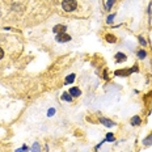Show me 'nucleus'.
I'll use <instances>...</instances> for the list:
<instances>
[{
	"label": "nucleus",
	"mask_w": 152,
	"mask_h": 152,
	"mask_svg": "<svg viewBox=\"0 0 152 152\" xmlns=\"http://www.w3.org/2000/svg\"><path fill=\"white\" fill-rule=\"evenodd\" d=\"M75 80V75L71 73V75H68L67 78H66V84H71V83Z\"/></svg>",
	"instance_id": "9"
},
{
	"label": "nucleus",
	"mask_w": 152,
	"mask_h": 152,
	"mask_svg": "<svg viewBox=\"0 0 152 152\" xmlns=\"http://www.w3.org/2000/svg\"><path fill=\"white\" fill-rule=\"evenodd\" d=\"M139 41H140V43L143 45V46H146V41H144L143 37H139Z\"/></svg>",
	"instance_id": "16"
},
{
	"label": "nucleus",
	"mask_w": 152,
	"mask_h": 152,
	"mask_svg": "<svg viewBox=\"0 0 152 152\" xmlns=\"http://www.w3.org/2000/svg\"><path fill=\"white\" fill-rule=\"evenodd\" d=\"M131 125H132V126H138V125H140V118H139L138 116L132 117V119H131Z\"/></svg>",
	"instance_id": "6"
},
{
	"label": "nucleus",
	"mask_w": 152,
	"mask_h": 152,
	"mask_svg": "<svg viewBox=\"0 0 152 152\" xmlns=\"http://www.w3.org/2000/svg\"><path fill=\"white\" fill-rule=\"evenodd\" d=\"M3 56H4V51H3L2 49H0V59H2Z\"/></svg>",
	"instance_id": "19"
},
{
	"label": "nucleus",
	"mask_w": 152,
	"mask_h": 152,
	"mask_svg": "<svg viewBox=\"0 0 152 152\" xmlns=\"http://www.w3.org/2000/svg\"><path fill=\"white\" fill-rule=\"evenodd\" d=\"M116 59H117V62H125V60H126V55L122 54V52H118V54L116 55Z\"/></svg>",
	"instance_id": "5"
},
{
	"label": "nucleus",
	"mask_w": 152,
	"mask_h": 152,
	"mask_svg": "<svg viewBox=\"0 0 152 152\" xmlns=\"http://www.w3.org/2000/svg\"><path fill=\"white\" fill-rule=\"evenodd\" d=\"M55 113V110L54 109H51V110H49V116H52V114Z\"/></svg>",
	"instance_id": "18"
},
{
	"label": "nucleus",
	"mask_w": 152,
	"mask_h": 152,
	"mask_svg": "<svg viewBox=\"0 0 152 152\" xmlns=\"http://www.w3.org/2000/svg\"><path fill=\"white\" fill-rule=\"evenodd\" d=\"M100 121L105 125V126H114V122H111V121H109V119H106V118H100Z\"/></svg>",
	"instance_id": "7"
},
{
	"label": "nucleus",
	"mask_w": 152,
	"mask_h": 152,
	"mask_svg": "<svg viewBox=\"0 0 152 152\" xmlns=\"http://www.w3.org/2000/svg\"><path fill=\"white\" fill-rule=\"evenodd\" d=\"M68 93H70L72 97H78V96H80V93H81V92H80V89H79V88H72Z\"/></svg>",
	"instance_id": "4"
},
{
	"label": "nucleus",
	"mask_w": 152,
	"mask_h": 152,
	"mask_svg": "<svg viewBox=\"0 0 152 152\" xmlns=\"http://www.w3.org/2000/svg\"><path fill=\"white\" fill-rule=\"evenodd\" d=\"M76 5H78V3H76V0H63L62 2V7L63 9L66 12H72L76 9Z\"/></svg>",
	"instance_id": "1"
},
{
	"label": "nucleus",
	"mask_w": 152,
	"mask_h": 152,
	"mask_svg": "<svg viewBox=\"0 0 152 152\" xmlns=\"http://www.w3.org/2000/svg\"><path fill=\"white\" fill-rule=\"evenodd\" d=\"M33 151H35V152H40V147H38V143H35L34 146H33Z\"/></svg>",
	"instance_id": "15"
},
{
	"label": "nucleus",
	"mask_w": 152,
	"mask_h": 152,
	"mask_svg": "<svg viewBox=\"0 0 152 152\" xmlns=\"http://www.w3.org/2000/svg\"><path fill=\"white\" fill-rule=\"evenodd\" d=\"M113 138H114L113 134H108V135H106V140H110V142H111V140H114Z\"/></svg>",
	"instance_id": "14"
},
{
	"label": "nucleus",
	"mask_w": 152,
	"mask_h": 152,
	"mask_svg": "<svg viewBox=\"0 0 152 152\" xmlns=\"http://www.w3.org/2000/svg\"><path fill=\"white\" fill-rule=\"evenodd\" d=\"M106 41H108V42H116V37H113L111 34H108V35H106Z\"/></svg>",
	"instance_id": "12"
},
{
	"label": "nucleus",
	"mask_w": 152,
	"mask_h": 152,
	"mask_svg": "<svg viewBox=\"0 0 152 152\" xmlns=\"http://www.w3.org/2000/svg\"><path fill=\"white\" fill-rule=\"evenodd\" d=\"M66 25H55L54 29H52V32L55 34H62V33H66Z\"/></svg>",
	"instance_id": "3"
},
{
	"label": "nucleus",
	"mask_w": 152,
	"mask_h": 152,
	"mask_svg": "<svg viewBox=\"0 0 152 152\" xmlns=\"http://www.w3.org/2000/svg\"><path fill=\"white\" fill-rule=\"evenodd\" d=\"M62 100H64V101H71V100H72V96L68 93V92H64V93L62 94Z\"/></svg>",
	"instance_id": "8"
},
{
	"label": "nucleus",
	"mask_w": 152,
	"mask_h": 152,
	"mask_svg": "<svg viewBox=\"0 0 152 152\" xmlns=\"http://www.w3.org/2000/svg\"><path fill=\"white\" fill-rule=\"evenodd\" d=\"M113 18H114V14H110V16L108 17V22H111V21H113Z\"/></svg>",
	"instance_id": "17"
},
{
	"label": "nucleus",
	"mask_w": 152,
	"mask_h": 152,
	"mask_svg": "<svg viewBox=\"0 0 152 152\" xmlns=\"http://www.w3.org/2000/svg\"><path fill=\"white\" fill-rule=\"evenodd\" d=\"M146 55H147V52L144 51V50H140V51H138V56H139L140 59H144V58H146Z\"/></svg>",
	"instance_id": "11"
},
{
	"label": "nucleus",
	"mask_w": 152,
	"mask_h": 152,
	"mask_svg": "<svg viewBox=\"0 0 152 152\" xmlns=\"http://www.w3.org/2000/svg\"><path fill=\"white\" fill-rule=\"evenodd\" d=\"M71 40V37L66 34V33H62V34H56V41L58 42H68Z\"/></svg>",
	"instance_id": "2"
},
{
	"label": "nucleus",
	"mask_w": 152,
	"mask_h": 152,
	"mask_svg": "<svg viewBox=\"0 0 152 152\" xmlns=\"http://www.w3.org/2000/svg\"><path fill=\"white\" fill-rule=\"evenodd\" d=\"M114 2H116V0H108V3H106V9H110Z\"/></svg>",
	"instance_id": "13"
},
{
	"label": "nucleus",
	"mask_w": 152,
	"mask_h": 152,
	"mask_svg": "<svg viewBox=\"0 0 152 152\" xmlns=\"http://www.w3.org/2000/svg\"><path fill=\"white\" fill-rule=\"evenodd\" d=\"M143 143H144V144H146V146H151V144H152V134H151L149 136H147V139H146V140H144Z\"/></svg>",
	"instance_id": "10"
}]
</instances>
